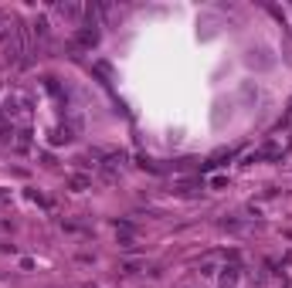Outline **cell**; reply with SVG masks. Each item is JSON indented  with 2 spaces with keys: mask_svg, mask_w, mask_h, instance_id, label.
I'll return each instance as SVG.
<instances>
[{
  "mask_svg": "<svg viewBox=\"0 0 292 288\" xmlns=\"http://www.w3.org/2000/svg\"><path fill=\"white\" fill-rule=\"evenodd\" d=\"M96 31H92V27H85V31H78V44H85V48H92V44H96Z\"/></svg>",
  "mask_w": 292,
  "mask_h": 288,
  "instance_id": "6da1fadb",
  "label": "cell"
},
{
  "mask_svg": "<svg viewBox=\"0 0 292 288\" xmlns=\"http://www.w3.org/2000/svg\"><path fill=\"white\" fill-rule=\"evenodd\" d=\"M58 10L61 14H68V17H78V14H82V7H75V3H61Z\"/></svg>",
  "mask_w": 292,
  "mask_h": 288,
  "instance_id": "7a4b0ae2",
  "label": "cell"
}]
</instances>
